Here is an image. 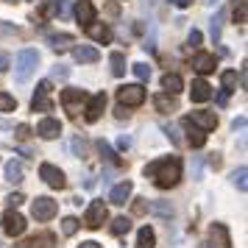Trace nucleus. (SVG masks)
I'll return each instance as SVG.
<instances>
[{
  "label": "nucleus",
  "mask_w": 248,
  "mask_h": 248,
  "mask_svg": "<svg viewBox=\"0 0 248 248\" xmlns=\"http://www.w3.org/2000/svg\"><path fill=\"white\" fill-rule=\"evenodd\" d=\"M145 176L154 179V184H156L159 190H170V187H176L179 179H181V159L179 156L156 159V162L145 165Z\"/></svg>",
  "instance_id": "obj_1"
},
{
  "label": "nucleus",
  "mask_w": 248,
  "mask_h": 248,
  "mask_svg": "<svg viewBox=\"0 0 248 248\" xmlns=\"http://www.w3.org/2000/svg\"><path fill=\"white\" fill-rule=\"evenodd\" d=\"M36 64H39V53L36 50H31V47L20 50L17 53V62H14V78H17V84H25V81L31 78Z\"/></svg>",
  "instance_id": "obj_2"
},
{
  "label": "nucleus",
  "mask_w": 248,
  "mask_h": 248,
  "mask_svg": "<svg viewBox=\"0 0 248 248\" xmlns=\"http://www.w3.org/2000/svg\"><path fill=\"white\" fill-rule=\"evenodd\" d=\"M117 101H120V106H140V103H145V87L142 84H125L117 90Z\"/></svg>",
  "instance_id": "obj_3"
},
{
  "label": "nucleus",
  "mask_w": 248,
  "mask_h": 248,
  "mask_svg": "<svg viewBox=\"0 0 248 248\" xmlns=\"http://www.w3.org/2000/svg\"><path fill=\"white\" fill-rule=\"evenodd\" d=\"M87 101V92L84 90H64L62 92V106L67 109V114L76 120L78 117V112H81V103Z\"/></svg>",
  "instance_id": "obj_4"
},
{
  "label": "nucleus",
  "mask_w": 248,
  "mask_h": 248,
  "mask_svg": "<svg viewBox=\"0 0 248 248\" xmlns=\"http://www.w3.org/2000/svg\"><path fill=\"white\" fill-rule=\"evenodd\" d=\"M56 212H59V203L53 198H47V195H42V198H36L31 203V215H34L36 220H50Z\"/></svg>",
  "instance_id": "obj_5"
},
{
  "label": "nucleus",
  "mask_w": 248,
  "mask_h": 248,
  "mask_svg": "<svg viewBox=\"0 0 248 248\" xmlns=\"http://www.w3.org/2000/svg\"><path fill=\"white\" fill-rule=\"evenodd\" d=\"M106 217H109V209H106V203L103 201H92L87 215H84V223L90 226V229H101L106 223Z\"/></svg>",
  "instance_id": "obj_6"
},
{
  "label": "nucleus",
  "mask_w": 248,
  "mask_h": 248,
  "mask_svg": "<svg viewBox=\"0 0 248 248\" xmlns=\"http://www.w3.org/2000/svg\"><path fill=\"white\" fill-rule=\"evenodd\" d=\"M50 81H39L36 84V95L34 101H31V109L34 112H53V103H50Z\"/></svg>",
  "instance_id": "obj_7"
},
{
  "label": "nucleus",
  "mask_w": 248,
  "mask_h": 248,
  "mask_svg": "<svg viewBox=\"0 0 248 248\" xmlns=\"http://www.w3.org/2000/svg\"><path fill=\"white\" fill-rule=\"evenodd\" d=\"M39 176H42V181H45L47 187H53V190H64L67 187V179H64V173L59 168H53V165H42L39 168Z\"/></svg>",
  "instance_id": "obj_8"
},
{
  "label": "nucleus",
  "mask_w": 248,
  "mask_h": 248,
  "mask_svg": "<svg viewBox=\"0 0 248 248\" xmlns=\"http://www.w3.org/2000/svg\"><path fill=\"white\" fill-rule=\"evenodd\" d=\"M25 217L20 212H14V209H9V212H6V217H3V232H6V234L9 237H20L25 232Z\"/></svg>",
  "instance_id": "obj_9"
},
{
  "label": "nucleus",
  "mask_w": 248,
  "mask_h": 248,
  "mask_svg": "<svg viewBox=\"0 0 248 248\" xmlns=\"http://www.w3.org/2000/svg\"><path fill=\"white\" fill-rule=\"evenodd\" d=\"M103 109H106V95L98 92V95H92L90 101H87V109H84V117H87V123H98L101 120Z\"/></svg>",
  "instance_id": "obj_10"
},
{
  "label": "nucleus",
  "mask_w": 248,
  "mask_h": 248,
  "mask_svg": "<svg viewBox=\"0 0 248 248\" xmlns=\"http://www.w3.org/2000/svg\"><path fill=\"white\" fill-rule=\"evenodd\" d=\"M209 243H212V248H232L229 229L223 223H212L209 226Z\"/></svg>",
  "instance_id": "obj_11"
},
{
  "label": "nucleus",
  "mask_w": 248,
  "mask_h": 248,
  "mask_svg": "<svg viewBox=\"0 0 248 248\" xmlns=\"http://www.w3.org/2000/svg\"><path fill=\"white\" fill-rule=\"evenodd\" d=\"M87 34H90L95 42H101V45H109V42L114 39L112 28H109L106 23H95V20H92V23H87Z\"/></svg>",
  "instance_id": "obj_12"
},
{
  "label": "nucleus",
  "mask_w": 248,
  "mask_h": 248,
  "mask_svg": "<svg viewBox=\"0 0 248 248\" xmlns=\"http://www.w3.org/2000/svg\"><path fill=\"white\" fill-rule=\"evenodd\" d=\"M215 67H217V59H215L212 53H195V56H192V70L201 73V76L215 73Z\"/></svg>",
  "instance_id": "obj_13"
},
{
  "label": "nucleus",
  "mask_w": 248,
  "mask_h": 248,
  "mask_svg": "<svg viewBox=\"0 0 248 248\" xmlns=\"http://www.w3.org/2000/svg\"><path fill=\"white\" fill-rule=\"evenodd\" d=\"M181 125H184V131H187V142H190L192 148H201L203 142H206V131H203V128H198L190 117H184V120H181Z\"/></svg>",
  "instance_id": "obj_14"
},
{
  "label": "nucleus",
  "mask_w": 248,
  "mask_h": 248,
  "mask_svg": "<svg viewBox=\"0 0 248 248\" xmlns=\"http://www.w3.org/2000/svg\"><path fill=\"white\" fill-rule=\"evenodd\" d=\"M131 192H134V184H131V181H120V184H114V187H112L109 201H112L114 206H123V203L131 198Z\"/></svg>",
  "instance_id": "obj_15"
},
{
  "label": "nucleus",
  "mask_w": 248,
  "mask_h": 248,
  "mask_svg": "<svg viewBox=\"0 0 248 248\" xmlns=\"http://www.w3.org/2000/svg\"><path fill=\"white\" fill-rule=\"evenodd\" d=\"M190 98H192V103H206L209 98H212V87H209L203 78H195L192 87H190Z\"/></svg>",
  "instance_id": "obj_16"
},
{
  "label": "nucleus",
  "mask_w": 248,
  "mask_h": 248,
  "mask_svg": "<svg viewBox=\"0 0 248 248\" xmlns=\"http://www.w3.org/2000/svg\"><path fill=\"white\" fill-rule=\"evenodd\" d=\"M36 134L42 137V140H56L62 134V123H59L56 117H45L42 123L36 125Z\"/></svg>",
  "instance_id": "obj_17"
},
{
  "label": "nucleus",
  "mask_w": 248,
  "mask_h": 248,
  "mask_svg": "<svg viewBox=\"0 0 248 248\" xmlns=\"http://www.w3.org/2000/svg\"><path fill=\"white\" fill-rule=\"evenodd\" d=\"M73 56H76V62H81V64H92V62L101 59V53H98V47H92V45H76L73 47Z\"/></svg>",
  "instance_id": "obj_18"
},
{
  "label": "nucleus",
  "mask_w": 248,
  "mask_h": 248,
  "mask_svg": "<svg viewBox=\"0 0 248 248\" xmlns=\"http://www.w3.org/2000/svg\"><path fill=\"white\" fill-rule=\"evenodd\" d=\"M190 120L198 125V128H203V131H212L215 125H217V114L215 112H192Z\"/></svg>",
  "instance_id": "obj_19"
},
{
  "label": "nucleus",
  "mask_w": 248,
  "mask_h": 248,
  "mask_svg": "<svg viewBox=\"0 0 248 248\" xmlns=\"http://www.w3.org/2000/svg\"><path fill=\"white\" fill-rule=\"evenodd\" d=\"M73 14H76V20H78L81 25H87V23L95 20V9H92L90 0H78V3H76V9H73Z\"/></svg>",
  "instance_id": "obj_20"
},
{
  "label": "nucleus",
  "mask_w": 248,
  "mask_h": 248,
  "mask_svg": "<svg viewBox=\"0 0 248 248\" xmlns=\"http://www.w3.org/2000/svg\"><path fill=\"white\" fill-rule=\"evenodd\" d=\"M162 90L168 92V95H179L184 90V81H181L179 73H165L162 76Z\"/></svg>",
  "instance_id": "obj_21"
},
{
  "label": "nucleus",
  "mask_w": 248,
  "mask_h": 248,
  "mask_svg": "<svg viewBox=\"0 0 248 248\" xmlns=\"http://www.w3.org/2000/svg\"><path fill=\"white\" fill-rule=\"evenodd\" d=\"M17 248H53V234H50V232L36 234V237H31V240H25L23 246H17Z\"/></svg>",
  "instance_id": "obj_22"
},
{
  "label": "nucleus",
  "mask_w": 248,
  "mask_h": 248,
  "mask_svg": "<svg viewBox=\"0 0 248 248\" xmlns=\"http://www.w3.org/2000/svg\"><path fill=\"white\" fill-rule=\"evenodd\" d=\"M154 246H156V234H154V229H151V226H142L140 234H137V248H154Z\"/></svg>",
  "instance_id": "obj_23"
},
{
  "label": "nucleus",
  "mask_w": 248,
  "mask_h": 248,
  "mask_svg": "<svg viewBox=\"0 0 248 248\" xmlns=\"http://www.w3.org/2000/svg\"><path fill=\"white\" fill-rule=\"evenodd\" d=\"M223 20H226V12H223V9H217V12H215V17L209 20V36H212L215 42L220 39V31H223Z\"/></svg>",
  "instance_id": "obj_24"
},
{
  "label": "nucleus",
  "mask_w": 248,
  "mask_h": 248,
  "mask_svg": "<svg viewBox=\"0 0 248 248\" xmlns=\"http://www.w3.org/2000/svg\"><path fill=\"white\" fill-rule=\"evenodd\" d=\"M109 64H112V76H125V56L120 53V50H114L112 56H109Z\"/></svg>",
  "instance_id": "obj_25"
},
{
  "label": "nucleus",
  "mask_w": 248,
  "mask_h": 248,
  "mask_svg": "<svg viewBox=\"0 0 248 248\" xmlns=\"http://www.w3.org/2000/svg\"><path fill=\"white\" fill-rule=\"evenodd\" d=\"M6 181H12V184H20L23 181V168L17 165V162H6Z\"/></svg>",
  "instance_id": "obj_26"
},
{
  "label": "nucleus",
  "mask_w": 248,
  "mask_h": 248,
  "mask_svg": "<svg viewBox=\"0 0 248 248\" xmlns=\"http://www.w3.org/2000/svg\"><path fill=\"white\" fill-rule=\"evenodd\" d=\"M246 176H248V168L246 165H240V168L232 173V184H234L240 192H246V187H248V181H246Z\"/></svg>",
  "instance_id": "obj_27"
},
{
  "label": "nucleus",
  "mask_w": 248,
  "mask_h": 248,
  "mask_svg": "<svg viewBox=\"0 0 248 248\" xmlns=\"http://www.w3.org/2000/svg\"><path fill=\"white\" fill-rule=\"evenodd\" d=\"M98 151H101V156L106 159V162H112V165H120V159H117V154L112 151V145H109L106 140H98Z\"/></svg>",
  "instance_id": "obj_28"
},
{
  "label": "nucleus",
  "mask_w": 248,
  "mask_h": 248,
  "mask_svg": "<svg viewBox=\"0 0 248 248\" xmlns=\"http://www.w3.org/2000/svg\"><path fill=\"white\" fill-rule=\"evenodd\" d=\"M70 45H73V36H70V34H59V36H53V39H50V47H53L56 53L67 50Z\"/></svg>",
  "instance_id": "obj_29"
},
{
  "label": "nucleus",
  "mask_w": 248,
  "mask_h": 248,
  "mask_svg": "<svg viewBox=\"0 0 248 248\" xmlns=\"http://www.w3.org/2000/svg\"><path fill=\"white\" fill-rule=\"evenodd\" d=\"M128 229H131V220H128V217H114V220H112V234L123 237Z\"/></svg>",
  "instance_id": "obj_30"
},
{
  "label": "nucleus",
  "mask_w": 248,
  "mask_h": 248,
  "mask_svg": "<svg viewBox=\"0 0 248 248\" xmlns=\"http://www.w3.org/2000/svg\"><path fill=\"white\" fill-rule=\"evenodd\" d=\"M220 81H223V92H234L237 90V73L234 70H226L223 76H220Z\"/></svg>",
  "instance_id": "obj_31"
},
{
  "label": "nucleus",
  "mask_w": 248,
  "mask_h": 248,
  "mask_svg": "<svg viewBox=\"0 0 248 248\" xmlns=\"http://www.w3.org/2000/svg\"><path fill=\"white\" fill-rule=\"evenodd\" d=\"M156 109L159 112H176V101L173 98H168V95H156Z\"/></svg>",
  "instance_id": "obj_32"
},
{
  "label": "nucleus",
  "mask_w": 248,
  "mask_h": 248,
  "mask_svg": "<svg viewBox=\"0 0 248 248\" xmlns=\"http://www.w3.org/2000/svg\"><path fill=\"white\" fill-rule=\"evenodd\" d=\"M78 217H64V220H62V232H64V234L67 237H73L76 234V232H78Z\"/></svg>",
  "instance_id": "obj_33"
},
{
  "label": "nucleus",
  "mask_w": 248,
  "mask_h": 248,
  "mask_svg": "<svg viewBox=\"0 0 248 248\" xmlns=\"http://www.w3.org/2000/svg\"><path fill=\"white\" fill-rule=\"evenodd\" d=\"M14 109H17V101L9 92H0V112H14Z\"/></svg>",
  "instance_id": "obj_34"
},
{
  "label": "nucleus",
  "mask_w": 248,
  "mask_h": 248,
  "mask_svg": "<svg viewBox=\"0 0 248 248\" xmlns=\"http://www.w3.org/2000/svg\"><path fill=\"white\" fill-rule=\"evenodd\" d=\"M131 70H134V76H137L140 81H148V78H151V67H148L145 62H137Z\"/></svg>",
  "instance_id": "obj_35"
},
{
  "label": "nucleus",
  "mask_w": 248,
  "mask_h": 248,
  "mask_svg": "<svg viewBox=\"0 0 248 248\" xmlns=\"http://www.w3.org/2000/svg\"><path fill=\"white\" fill-rule=\"evenodd\" d=\"M151 209H154L156 215H162V217H173V206H168V203H162V201H156Z\"/></svg>",
  "instance_id": "obj_36"
},
{
  "label": "nucleus",
  "mask_w": 248,
  "mask_h": 248,
  "mask_svg": "<svg viewBox=\"0 0 248 248\" xmlns=\"http://www.w3.org/2000/svg\"><path fill=\"white\" fill-rule=\"evenodd\" d=\"M246 14H248V9H246V0H240V6L234 9V23H246Z\"/></svg>",
  "instance_id": "obj_37"
},
{
  "label": "nucleus",
  "mask_w": 248,
  "mask_h": 248,
  "mask_svg": "<svg viewBox=\"0 0 248 248\" xmlns=\"http://www.w3.org/2000/svg\"><path fill=\"white\" fill-rule=\"evenodd\" d=\"M14 137H17V140H28V137H31V125L20 123L17 128H14Z\"/></svg>",
  "instance_id": "obj_38"
},
{
  "label": "nucleus",
  "mask_w": 248,
  "mask_h": 248,
  "mask_svg": "<svg viewBox=\"0 0 248 248\" xmlns=\"http://www.w3.org/2000/svg\"><path fill=\"white\" fill-rule=\"evenodd\" d=\"M187 45H192V47L201 45V31H198V28H192L190 34H187Z\"/></svg>",
  "instance_id": "obj_39"
},
{
  "label": "nucleus",
  "mask_w": 248,
  "mask_h": 248,
  "mask_svg": "<svg viewBox=\"0 0 248 248\" xmlns=\"http://www.w3.org/2000/svg\"><path fill=\"white\" fill-rule=\"evenodd\" d=\"M6 201H9V206H12V209H17V206H20V203H23L25 198H23V195H20V192H12V195H9Z\"/></svg>",
  "instance_id": "obj_40"
},
{
  "label": "nucleus",
  "mask_w": 248,
  "mask_h": 248,
  "mask_svg": "<svg viewBox=\"0 0 248 248\" xmlns=\"http://www.w3.org/2000/svg\"><path fill=\"white\" fill-rule=\"evenodd\" d=\"M73 151H76L78 156H84V154H87V142H84V140H73Z\"/></svg>",
  "instance_id": "obj_41"
},
{
  "label": "nucleus",
  "mask_w": 248,
  "mask_h": 248,
  "mask_svg": "<svg viewBox=\"0 0 248 248\" xmlns=\"http://www.w3.org/2000/svg\"><path fill=\"white\" fill-rule=\"evenodd\" d=\"M12 34H17V28L12 23H0V36H12Z\"/></svg>",
  "instance_id": "obj_42"
},
{
  "label": "nucleus",
  "mask_w": 248,
  "mask_h": 248,
  "mask_svg": "<svg viewBox=\"0 0 248 248\" xmlns=\"http://www.w3.org/2000/svg\"><path fill=\"white\" fill-rule=\"evenodd\" d=\"M70 76V70L64 67V64H56V67H53V78H67Z\"/></svg>",
  "instance_id": "obj_43"
},
{
  "label": "nucleus",
  "mask_w": 248,
  "mask_h": 248,
  "mask_svg": "<svg viewBox=\"0 0 248 248\" xmlns=\"http://www.w3.org/2000/svg\"><path fill=\"white\" fill-rule=\"evenodd\" d=\"M9 67H12V56L6 50H0V70H9Z\"/></svg>",
  "instance_id": "obj_44"
},
{
  "label": "nucleus",
  "mask_w": 248,
  "mask_h": 248,
  "mask_svg": "<svg viewBox=\"0 0 248 248\" xmlns=\"http://www.w3.org/2000/svg\"><path fill=\"white\" fill-rule=\"evenodd\" d=\"M117 145H120V151H128V148H131V137H120V140H117Z\"/></svg>",
  "instance_id": "obj_45"
},
{
  "label": "nucleus",
  "mask_w": 248,
  "mask_h": 248,
  "mask_svg": "<svg viewBox=\"0 0 248 248\" xmlns=\"http://www.w3.org/2000/svg\"><path fill=\"white\" fill-rule=\"evenodd\" d=\"M232 128H234V131H237V128L243 131V128H246V117H237L234 123H232Z\"/></svg>",
  "instance_id": "obj_46"
},
{
  "label": "nucleus",
  "mask_w": 248,
  "mask_h": 248,
  "mask_svg": "<svg viewBox=\"0 0 248 248\" xmlns=\"http://www.w3.org/2000/svg\"><path fill=\"white\" fill-rule=\"evenodd\" d=\"M114 114H117V120H125V117H128V112H125V106H117V109H114Z\"/></svg>",
  "instance_id": "obj_47"
},
{
  "label": "nucleus",
  "mask_w": 248,
  "mask_h": 248,
  "mask_svg": "<svg viewBox=\"0 0 248 248\" xmlns=\"http://www.w3.org/2000/svg\"><path fill=\"white\" fill-rule=\"evenodd\" d=\"M170 3H173V6H179V9H187L192 0H170Z\"/></svg>",
  "instance_id": "obj_48"
},
{
  "label": "nucleus",
  "mask_w": 248,
  "mask_h": 248,
  "mask_svg": "<svg viewBox=\"0 0 248 248\" xmlns=\"http://www.w3.org/2000/svg\"><path fill=\"white\" fill-rule=\"evenodd\" d=\"M78 248H101V243H95V240H87V243H81Z\"/></svg>",
  "instance_id": "obj_49"
},
{
  "label": "nucleus",
  "mask_w": 248,
  "mask_h": 248,
  "mask_svg": "<svg viewBox=\"0 0 248 248\" xmlns=\"http://www.w3.org/2000/svg\"><path fill=\"white\" fill-rule=\"evenodd\" d=\"M209 165H212V168H220V154H212V159H209Z\"/></svg>",
  "instance_id": "obj_50"
},
{
  "label": "nucleus",
  "mask_w": 248,
  "mask_h": 248,
  "mask_svg": "<svg viewBox=\"0 0 248 248\" xmlns=\"http://www.w3.org/2000/svg\"><path fill=\"white\" fill-rule=\"evenodd\" d=\"M134 212H137V215L145 212V203H142V198H140V203H134Z\"/></svg>",
  "instance_id": "obj_51"
},
{
  "label": "nucleus",
  "mask_w": 248,
  "mask_h": 248,
  "mask_svg": "<svg viewBox=\"0 0 248 248\" xmlns=\"http://www.w3.org/2000/svg\"><path fill=\"white\" fill-rule=\"evenodd\" d=\"M203 3H206V6H215V3H217V0H203Z\"/></svg>",
  "instance_id": "obj_52"
},
{
  "label": "nucleus",
  "mask_w": 248,
  "mask_h": 248,
  "mask_svg": "<svg viewBox=\"0 0 248 248\" xmlns=\"http://www.w3.org/2000/svg\"><path fill=\"white\" fill-rule=\"evenodd\" d=\"M0 128H9V123H6V120H0Z\"/></svg>",
  "instance_id": "obj_53"
},
{
  "label": "nucleus",
  "mask_w": 248,
  "mask_h": 248,
  "mask_svg": "<svg viewBox=\"0 0 248 248\" xmlns=\"http://www.w3.org/2000/svg\"><path fill=\"white\" fill-rule=\"evenodd\" d=\"M6 3H20V0H6Z\"/></svg>",
  "instance_id": "obj_54"
},
{
  "label": "nucleus",
  "mask_w": 248,
  "mask_h": 248,
  "mask_svg": "<svg viewBox=\"0 0 248 248\" xmlns=\"http://www.w3.org/2000/svg\"><path fill=\"white\" fill-rule=\"evenodd\" d=\"M203 248H206V246H203Z\"/></svg>",
  "instance_id": "obj_55"
}]
</instances>
